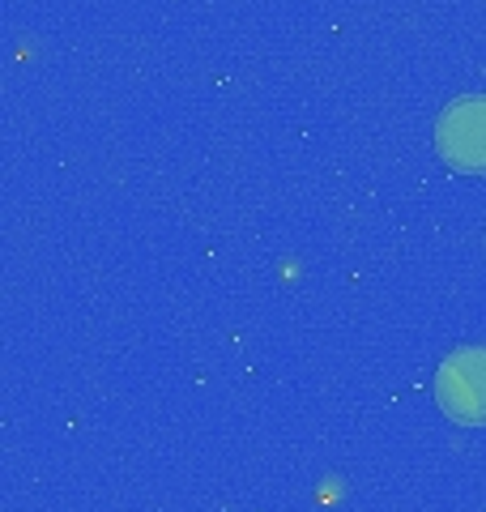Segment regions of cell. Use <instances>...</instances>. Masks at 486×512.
Here are the masks:
<instances>
[{"mask_svg":"<svg viewBox=\"0 0 486 512\" xmlns=\"http://www.w3.org/2000/svg\"><path fill=\"white\" fill-rule=\"evenodd\" d=\"M435 150L452 171H486V94H465L448 103L435 124Z\"/></svg>","mask_w":486,"mask_h":512,"instance_id":"7a4b0ae2","label":"cell"},{"mask_svg":"<svg viewBox=\"0 0 486 512\" xmlns=\"http://www.w3.org/2000/svg\"><path fill=\"white\" fill-rule=\"evenodd\" d=\"M435 402L461 427H486V346H457L435 372Z\"/></svg>","mask_w":486,"mask_h":512,"instance_id":"6da1fadb","label":"cell"}]
</instances>
